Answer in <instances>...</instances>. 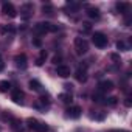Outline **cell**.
I'll list each match as a JSON object with an SVG mask.
<instances>
[{"instance_id":"6da1fadb","label":"cell","mask_w":132,"mask_h":132,"mask_svg":"<svg viewBox=\"0 0 132 132\" xmlns=\"http://www.w3.org/2000/svg\"><path fill=\"white\" fill-rule=\"evenodd\" d=\"M57 30H59V27H57V25H53V23H50V22H39V23H36V27H34V31L39 33V34L56 33Z\"/></svg>"},{"instance_id":"7a4b0ae2","label":"cell","mask_w":132,"mask_h":132,"mask_svg":"<svg viewBox=\"0 0 132 132\" xmlns=\"http://www.w3.org/2000/svg\"><path fill=\"white\" fill-rule=\"evenodd\" d=\"M75 51H76V54H79V56L86 54V53L89 51V42H87L84 37H76V39H75Z\"/></svg>"},{"instance_id":"3957f363","label":"cell","mask_w":132,"mask_h":132,"mask_svg":"<svg viewBox=\"0 0 132 132\" xmlns=\"http://www.w3.org/2000/svg\"><path fill=\"white\" fill-rule=\"evenodd\" d=\"M27 123H28V127H30L31 130H36V132H47V130H48V126H47L45 123L36 120V118H28Z\"/></svg>"},{"instance_id":"277c9868","label":"cell","mask_w":132,"mask_h":132,"mask_svg":"<svg viewBox=\"0 0 132 132\" xmlns=\"http://www.w3.org/2000/svg\"><path fill=\"white\" fill-rule=\"evenodd\" d=\"M92 42L95 44V47H98V48H104L106 45H107V36L104 34V33H95L93 36H92Z\"/></svg>"},{"instance_id":"5b68a950","label":"cell","mask_w":132,"mask_h":132,"mask_svg":"<svg viewBox=\"0 0 132 132\" xmlns=\"http://www.w3.org/2000/svg\"><path fill=\"white\" fill-rule=\"evenodd\" d=\"M2 13H3L5 16H8V17H16V16H17V11H16L14 5L10 3V2H5V3L2 5Z\"/></svg>"},{"instance_id":"8992f818","label":"cell","mask_w":132,"mask_h":132,"mask_svg":"<svg viewBox=\"0 0 132 132\" xmlns=\"http://www.w3.org/2000/svg\"><path fill=\"white\" fill-rule=\"evenodd\" d=\"M50 96H40L36 103H34V107L36 109H39V110H45V109H48L50 107Z\"/></svg>"},{"instance_id":"52a82bcc","label":"cell","mask_w":132,"mask_h":132,"mask_svg":"<svg viewBox=\"0 0 132 132\" xmlns=\"http://www.w3.org/2000/svg\"><path fill=\"white\" fill-rule=\"evenodd\" d=\"M67 117L69 118H73V120H76V118H79L81 117V113H82V109L79 107V106H70L67 110Z\"/></svg>"},{"instance_id":"ba28073f","label":"cell","mask_w":132,"mask_h":132,"mask_svg":"<svg viewBox=\"0 0 132 132\" xmlns=\"http://www.w3.org/2000/svg\"><path fill=\"white\" fill-rule=\"evenodd\" d=\"M14 62H16V65L19 69H27V65H28V59H27V54L25 53H20V54H17L16 57H14Z\"/></svg>"},{"instance_id":"9c48e42d","label":"cell","mask_w":132,"mask_h":132,"mask_svg":"<svg viewBox=\"0 0 132 132\" xmlns=\"http://www.w3.org/2000/svg\"><path fill=\"white\" fill-rule=\"evenodd\" d=\"M31 14H33V5H31V3H25V5L20 8V16H22V19L27 20V19L31 17Z\"/></svg>"},{"instance_id":"30bf717a","label":"cell","mask_w":132,"mask_h":132,"mask_svg":"<svg viewBox=\"0 0 132 132\" xmlns=\"http://www.w3.org/2000/svg\"><path fill=\"white\" fill-rule=\"evenodd\" d=\"M113 89V82L112 81H109V79H104V81H100V84H98V90L101 92V93H106V92H110Z\"/></svg>"},{"instance_id":"8fae6325","label":"cell","mask_w":132,"mask_h":132,"mask_svg":"<svg viewBox=\"0 0 132 132\" xmlns=\"http://www.w3.org/2000/svg\"><path fill=\"white\" fill-rule=\"evenodd\" d=\"M56 75L61 76V78L70 76V67H67V65H64V64H59L57 67H56Z\"/></svg>"},{"instance_id":"7c38bea8","label":"cell","mask_w":132,"mask_h":132,"mask_svg":"<svg viewBox=\"0 0 132 132\" xmlns=\"http://www.w3.org/2000/svg\"><path fill=\"white\" fill-rule=\"evenodd\" d=\"M23 92L20 89H14L13 93H11V100L16 103V104H23Z\"/></svg>"},{"instance_id":"4fadbf2b","label":"cell","mask_w":132,"mask_h":132,"mask_svg":"<svg viewBox=\"0 0 132 132\" xmlns=\"http://www.w3.org/2000/svg\"><path fill=\"white\" fill-rule=\"evenodd\" d=\"M87 78H89V76H87V72H86L84 69H81V67H79V69L75 72V79H76L78 82H86V81H87Z\"/></svg>"},{"instance_id":"5bb4252c","label":"cell","mask_w":132,"mask_h":132,"mask_svg":"<svg viewBox=\"0 0 132 132\" xmlns=\"http://www.w3.org/2000/svg\"><path fill=\"white\" fill-rule=\"evenodd\" d=\"M10 123H11V129H13L14 132H22V130H23V123H22L19 118H13Z\"/></svg>"},{"instance_id":"9a60e30c","label":"cell","mask_w":132,"mask_h":132,"mask_svg":"<svg viewBox=\"0 0 132 132\" xmlns=\"http://www.w3.org/2000/svg\"><path fill=\"white\" fill-rule=\"evenodd\" d=\"M87 16L90 17V19H100L101 17V13H100V10L98 8H95V6H89L87 8Z\"/></svg>"},{"instance_id":"2e32d148","label":"cell","mask_w":132,"mask_h":132,"mask_svg":"<svg viewBox=\"0 0 132 132\" xmlns=\"http://www.w3.org/2000/svg\"><path fill=\"white\" fill-rule=\"evenodd\" d=\"M115 6H117V11L121 13V14H126V13L129 11V8H130V5H129L127 2H118Z\"/></svg>"},{"instance_id":"e0dca14e","label":"cell","mask_w":132,"mask_h":132,"mask_svg":"<svg viewBox=\"0 0 132 132\" xmlns=\"http://www.w3.org/2000/svg\"><path fill=\"white\" fill-rule=\"evenodd\" d=\"M28 86H30V89L34 90V92H44V86H42L37 79H31Z\"/></svg>"},{"instance_id":"ac0fdd59","label":"cell","mask_w":132,"mask_h":132,"mask_svg":"<svg viewBox=\"0 0 132 132\" xmlns=\"http://www.w3.org/2000/svg\"><path fill=\"white\" fill-rule=\"evenodd\" d=\"M45 59H47V50H40V53H39V57L36 59V65H37V67L44 65Z\"/></svg>"},{"instance_id":"d6986e66","label":"cell","mask_w":132,"mask_h":132,"mask_svg":"<svg viewBox=\"0 0 132 132\" xmlns=\"http://www.w3.org/2000/svg\"><path fill=\"white\" fill-rule=\"evenodd\" d=\"M59 100H61L62 103H65V104H70L72 100H73V96H72V93H61V95H59Z\"/></svg>"},{"instance_id":"ffe728a7","label":"cell","mask_w":132,"mask_h":132,"mask_svg":"<svg viewBox=\"0 0 132 132\" xmlns=\"http://www.w3.org/2000/svg\"><path fill=\"white\" fill-rule=\"evenodd\" d=\"M11 89V82L10 81H0V92H8Z\"/></svg>"},{"instance_id":"44dd1931","label":"cell","mask_w":132,"mask_h":132,"mask_svg":"<svg viewBox=\"0 0 132 132\" xmlns=\"http://www.w3.org/2000/svg\"><path fill=\"white\" fill-rule=\"evenodd\" d=\"M79 3H67V6H65V10L67 11H72V13H75V11H78L79 10Z\"/></svg>"},{"instance_id":"7402d4cb","label":"cell","mask_w":132,"mask_h":132,"mask_svg":"<svg viewBox=\"0 0 132 132\" xmlns=\"http://www.w3.org/2000/svg\"><path fill=\"white\" fill-rule=\"evenodd\" d=\"M2 33L3 34H6V33H16V28L13 27V25H5V27H2Z\"/></svg>"},{"instance_id":"603a6c76","label":"cell","mask_w":132,"mask_h":132,"mask_svg":"<svg viewBox=\"0 0 132 132\" xmlns=\"http://www.w3.org/2000/svg\"><path fill=\"white\" fill-rule=\"evenodd\" d=\"M92 100H93V103H103V93H101V92L98 90L96 93H93Z\"/></svg>"},{"instance_id":"cb8c5ba5","label":"cell","mask_w":132,"mask_h":132,"mask_svg":"<svg viewBox=\"0 0 132 132\" xmlns=\"http://www.w3.org/2000/svg\"><path fill=\"white\" fill-rule=\"evenodd\" d=\"M104 103H106L107 106H115V104L118 103V98H117V96H109V98H107Z\"/></svg>"},{"instance_id":"d4e9b609","label":"cell","mask_w":132,"mask_h":132,"mask_svg":"<svg viewBox=\"0 0 132 132\" xmlns=\"http://www.w3.org/2000/svg\"><path fill=\"white\" fill-rule=\"evenodd\" d=\"M117 48H118V50H121V51H126V50H129L127 44H124L123 40H118V42H117Z\"/></svg>"},{"instance_id":"484cf974","label":"cell","mask_w":132,"mask_h":132,"mask_svg":"<svg viewBox=\"0 0 132 132\" xmlns=\"http://www.w3.org/2000/svg\"><path fill=\"white\" fill-rule=\"evenodd\" d=\"M42 11H44V14L47 13V14H53V6L51 5H44L42 6Z\"/></svg>"},{"instance_id":"4316f807","label":"cell","mask_w":132,"mask_h":132,"mask_svg":"<svg viewBox=\"0 0 132 132\" xmlns=\"http://www.w3.org/2000/svg\"><path fill=\"white\" fill-rule=\"evenodd\" d=\"M11 120H13L11 110H5V112H3V121H11Z\"/></svg>"},{"instance_id":"83f0119b","label":"cell","mask_w":132,"mask_h":132,"mask_svg":"<svg viewBox=\"0 0 132 132\" xmlns=\"http://www.w3.org/2000/svg\"><path fill=\"white\" fill-rule=\"evenodd\" d=\"M90 117H92L93 120H98V121H101V120H104V117H106V115H104V113H95V115H90Z\"/></svg>"},{"instance_id":"f1b7e54d","label":"cell","mask_w":132,"mask_h":132,"mask_svg":"<svg viewBox=\"0 0 132 132\" xmlns=\"http://www.w3.org/2000/svg\"><path fill=\"white\" fill-rule=\"evenodd\" d=\"M33 44H34V45H36V47H40V45H42V40H40V39H37V37H36V39H33Z\"/></svg>"},{"instance_id":"f546056e","label":"cell","mask_w":132,"mask_h":132,"mask_svg":"<svg viewBox=\"0 0 132 132\" xmlns=\"http://www.w3.org/2000/svg\"><path fill=\"white\" fill-rule=\"evenodd\" d=\"M110 57H112L115 62H120V56H118V54H115V53H113V54H110Z\"/></svg>"},{"instance_id":"4dcf8cb0","label":"cell","mask_w":132,"mask_h":132,"mask_svg":"<svg viewBox=\"0 0 132 132\" xmlns=\"http://www.w3.org/2000/svg\"><path fill=\"white\" fill-rule=\"evenodd\" d=\"M124 104H126V107H130V104H132V103H130V96H127V98L124 100Z\"/></svg>"},{"instance_id":"1f68e13d","label":"cell","mask_w":132,"mask_h":132,"mask_svg":"<svg viewBox=\"0 0 132 132\" xmlns=\"http://www.w3.org/2000/svg\"><path fill=\"white\" fill-rule=\"evenodd\" d=\"M82 25H84V30H86V31H89V30H90V23H89V22H84Z\"/></svg>"},{"instance_id":"d6a6232c","label":"cell","mask_w":132,"mask_h":132,"mask_svg":"<svg viewBox=\"0 0 132 132\" xmlns=\"http://www.w3.org/2000/svg\"><path fill=\"white\" fill-rule=\"evenodd\" d=\"M59 61H61V56H54L53 57V64H57Z\"/></svg>"},{"instance_id":"836d02e7","label":"cell","mask_w":132,"mask_h":132,"mask_svg":"<svg viewBox=\"0 0 132 132\" xmlns=\"http://www.w3.org/2000/svg\"><path fill=\"white\" fill-rule=\"evenodd\" d=\"M5 69V62H3V59H0V72H2Z\"/></svg>"},{"instance_id":"e575fe53","label":"cell","mask_w":132,"mask_h":132,"mask_svg":"<svg viewBox=\"0 0 132 132\" xmlns=\"http://www.w3.org/2000/svg\"><path fill=\"white\" fill-rule=\"evenodd\" d=\"M112 132H127V130H112Z\"/></svg>"}]
</instances>
